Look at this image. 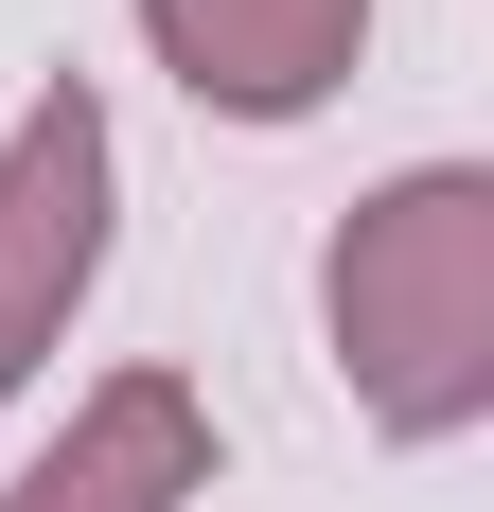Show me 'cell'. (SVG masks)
<instances>
[{"label":"cell","mask_w":494,"mask_h":512,"mask_svg":"<svg viewBox=\"0 0 494 512\" xmlns=\"http://www.w3.org/2000/svg\"><path fill=\"white\" fill-rule=\"evenodd\" d=\"M318 354L406 460L494 424V159H406L318 230Z\"/></svg>","instance_id":"obj_1"},{"label":"cell","mask_w":494,"mask_h":512,"mask_svg":"<svg viewBox=\"0 0 494 512\" xmlns=\"http://www.w3.org/2000/svg\"><path fill=\"white\" fill-rule=\"evenodd\" d=\"M106 248H124V124L89 71H53L0 124V407L71 354V318L106 301Z\"/></svg>","instance_id":"obj_2"},{"label":"cell","mask_w":494,"mask_h":512,"mask_svg":"<svg viewBox=\"0 0 494 512\" xmlns=\"http://www.w3.org/2000/svg\"><path fill=\"white\" fill-rule=\"evenodd\" d=\"M124 18L212 124H318L371 53V0H124Z\"/></svg>","instance_id":"obj_3"},{"label":"cell","mask_w":494,"mask_h":512,"mask_svg":"<svg viewBox=\"0 0 494 512\" xmlns=\"http://www.w3.org/2000/svg\"><path fill=\"white\" fill-rule=\"evenodd\" d=\"M212 460H230V442H212V389H195V371H89L71 424L18 460L0 512H195Z\"/></svg>","instance_id":"obj_4"}]
</instances>
